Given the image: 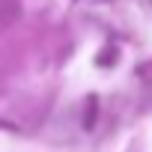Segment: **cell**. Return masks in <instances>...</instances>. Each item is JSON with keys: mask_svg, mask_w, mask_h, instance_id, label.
Returning <instances> with one entry per match:
<instances>
[{"mask_svg": "<svg viewBox=\"0 0 152 152\" xmlns=\"http://www.w3.org/2000/svg\"><path fill=\"white\" fill-rule=\"evenodd\" d=\"M21 18V0H0V30L12 27Z\"/></svg>", "mask_w": 152, "mask_h": 152, "instance_id": "6da1fadb", "label": "cell"}]
</instances>
